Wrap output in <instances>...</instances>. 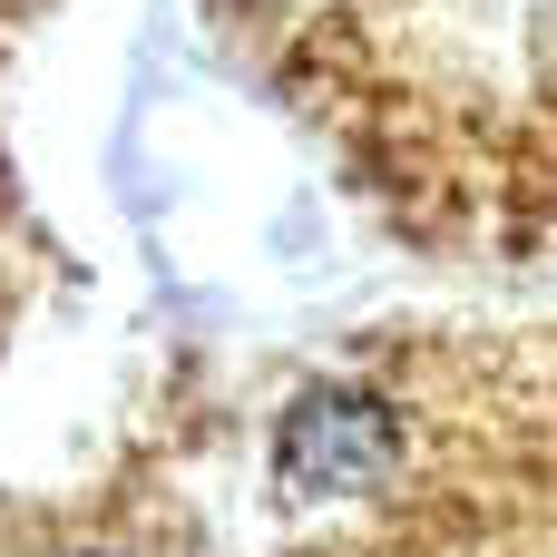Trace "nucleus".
Returning a JSON list of instances; mask_svg holds the SVG:
<instances>
[{
  "instance_id": "nucleus-2",
  "label": "nucleus",
  "mask_w": 557,
  "mask_h": 557,
  "mask_svg": "<svg viewBox=\"0 0 557 557\" xmlns=\"http://www.w3.org/2000/svg\"><path fill=\"white\" fill-rule=\"evenodd\" d=\"M274 557H557V323L313 372L274 431Z\"/></svg>"
},
{
  "instance_id": "nucleus-1",
  "label": "nucleus",
  "mask_w": 557,
  "mask_h": 557,
  "mask_svg": "<svg viewBox=\"0 0 557 557\" xmlns=\"http://www.w3.org/2000/svg\"><path fill=\"white\" fill-rule=\"evenodd\" d=\"M392 225L557 255V0H225Z\"/></svg>"
}]
</instances>
